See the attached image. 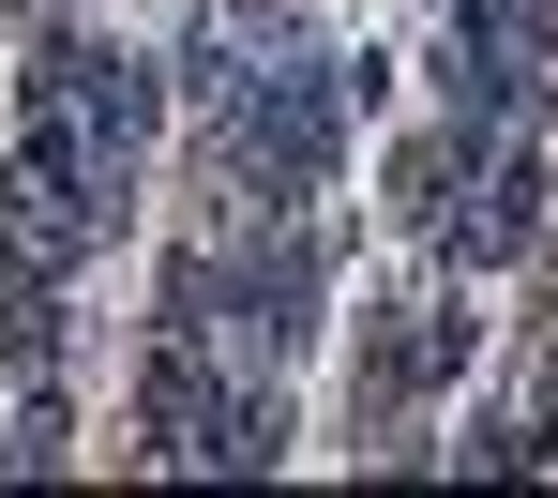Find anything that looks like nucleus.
<instances>
[{"label": "nucleus", "instance_id": "obj_4", "mask_svg": "<svg viewBox=\"0 0 558 498\" xmlns=\"http://www.w3.org/2000/svg\"><path fill=\"white\" fill-rule=\"evenodd\" d=\"M438 242H453L468 272H513L544 242V151H529V121H468V197H453Z\"/></svg>", "mask_w": 558, "mask_h": 498}, {"label": "nucleus", "instance_id": "obj_2", "mask_svg": "<svg viewBox=\"0 0 558 498\" xmlns=\"http://www.w3.org/2000/svg\"><path fill=\"white\" fill-rule=\"evenodd\" d=\"M558 106V0H453V121Z\"/></svg>", "mask_w": 558, "mask_h": 498}, {"label": "nucleus", "instance_id": "obj_1", "mask_svg": "<svg viewBox=\"0 0 558 498\" xmlns=\"http://www.w3.org/2000/svg\"><path fill=\"white\" fill-rule=\"evenodd\" d=\"M151 121H167V61H151V46H106V31H46L31 76H15V136H31L46 167H76V182L106 197V227L136 211Z\"/></svg>", "mask_w": 558, "mask_h": 498}, {"label": "nucleus", "instance_id": "obj_3", "mask_svg": "<svg viewBox=\"0 0 558 498\" xmlns=\"http://www.w3.org/2000/svg\"><path fill=\"white\" fill-rule=\"evenodd\" d=\"M92 242H106V197L15 136V151H0V288H76Z\"/></svg>", "mask_w": 558, "mask_h": 498}, {"label": "nucleus", "instance_id": "obj_8", "mask_svg": "<svg viewBox=\"0 0 558 498\" xmlns=\"http://www.w3.org/2000/svg\"><path fill=\"white\" fill-rule=\"evenodd\" d=\"M242 15H272V0H242Z\"/></svg>", "mask_w": 558, "mask_h": 498}, {"label": "nucleus", "instance_id": "obj_7", "mask_svg": "<svg viewBox=\"0 0 558 498\" xmlns=\"http://www.w3.org/2000/svg\"><path fill=\"white\" fill-rule=\"evenodd\" d=\"M529 423H544V453H558V332H544V408H529Z\"/></svg>", "mask_w": 558, "mask_h": 498}, {"label": "nucleus", "instance_id": "obj_6", "mask_svg": "<svg viewBox=\"0 0 558 498\" xmlns=\"http://www.w3.org/2000/svg\"><path fill=\"white\" fill-rule=\"evenodd\" d=\"M76 348V288H0V378H46Z\"/></svg>", "mask_w": 558, "mask_h": 498}, {"label": "nucleus", "instance_id": "obj_5", "mask_svg": "<svg viewBox=\"0 0 558 498\" xmlns=\"http://www.w3.org/2000/svg\"><path fill=\"white\" fill-rule=\"evenodd\" d=\"M468 348H483V317H468V302H392V317L363 332V423H392V408H423V393H453Z\"/></svg>", "mask_w": 558, "mask_h": 498}]
</instances>
